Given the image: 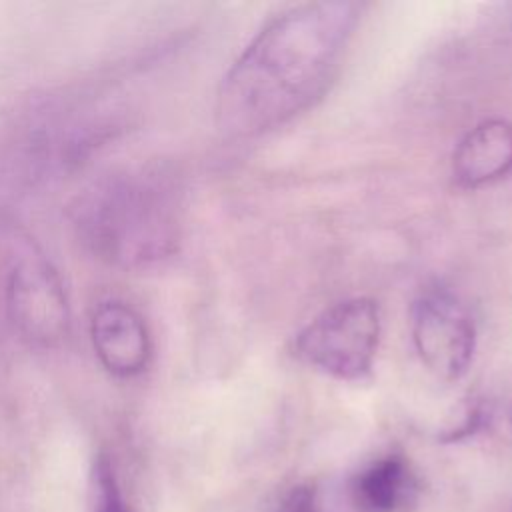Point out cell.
Listing matches in <instances>:
<instances>
[{
  "label": "cell",
  "instance_id": "obj_1",
  "mask_svg": "<svg viewBox=\"0 0 512 512\" xmlns=\"http://www.w3.org/2000/svg\"><path fill=\"white\" fill-rule=\"evenodd\" d=\"M358 18L360 4L346 0L306 2L272 18L222 78L218 128L232 138L260 136L314 106Z\"/></svg>",
  "mask_w": 512,
  "mask_h": 512
},
{
  "label": "cell",
  "instance_id": "obj_2",
  "mask_svg": "<svg viewBox=\"0 0 512 512\" xmlns=\"http://www.w3.org/2000/svg\"><path fill=\"white\" fill-rule=\"evenodd\" d=\"M180 186L164 168H134L94 182L74 206L82 244L118 268L170 258L180 242Z\"/></svg>",
  "mask_w": 512,
  "mask_h": 512
},
{
  "label": "cell",
  "instance_id": "obj_3",
  "mask_svg": "<svg viewBox=\"0 0 512 512\" xmlns=\"http://www.w3.org/2000/svg\"><path fill=\"white\" fill-rule=\"evenodd\" d=\"M4 312L26 342L54 348L70 332V300L64 282L44 252L22 242L12 254L2 288Z\"/></svg>",
  "mask_w": 512,
  "mask_h": 512
},
{
  "label": "cell",
  "instance_id": "obj_4",
  "mask_svg": "<svg viewBox=\"0 0 512 512\" xmlns=\"http://www.w3.org/2000/svg\"><path fill=\"white\" fill-rule=\"evenodd\" d=\"M378 340V304L370 298H348L304 326L294 340V352L332 378L360 380L372 370Z\"/></svg>",
  "mask_w": 512,
  "mask_h": 512
},
{
  "label": "cell",
  "instance_id": "obj_5",
  "mask_svg": "<svg viewBox=\"0 0 512 512\" xmlns=\"http://www.w3.org/2000/svg\"><path fill=\"white\" fill-rule=\"evenodd\" d=\"M412 340L420 360L434 376L458 380L474 360L476 324L458 296L444 288H432L414 300Z\"/></svg>",
  "mask_w": 512,
  "mask_h": 512
},
{
  "label": "cell",
  "instance_id": "obj_6",
  "mask_svg": "<svg viewBox=\"0 0 512 512\" xmlns=\"http://www.w3.org/2000/svg\"><path fill=\"white\" fill-rule=\"evenodd\" d=\"M88 334L100 366L116 378L140 376L152 358V338L140 312L130 304L108 298L90 314Z\"/></svg>",
  "mask_w": 512,
  "mask_h": 512
},
{
  "label": "cell",
  "instance_id": "obj_7",
  "mask_svg": "<svg viewBox=\"0 0 512 512\" xmlns=\"http://www.w3.org/2000/svg\"><path fill=\"white\" fill-rule=\"evenodd\" d=\"M420 496V480L404 454L390 452L362 466L348 484L354 512H410Z\"/></svg>",
  "mask_w": 512,
  "mask_h": 512
},
{
  "label": "cell",
  "instance_id": "obj_8",
  "mask_svg": "<svg viewBox=\"0 0 512 512\" xmlns=\"http://www.w3.org/2000/svg\"><path fill=\"white\" fill-rule=\"evenodd\" d=\"M510 170L512 124L498 118L474 126L460 140L452 156V174L466 188L494 182Z\"/></svg>",
  "mask_w": 512,
  "mask_h": 512
},
{
  "label": "cell",
  "instance_id": "obj_9",
  "mask_svg": "<svg viewBox=\"0 0 512 512\" xmlns=\"http://www.w3.org/2000/svg\"><path fill=\"white\" fill-rule=\"evenodd\" d=\"M92 492H94V512H130L118 480L114 476V468L106 456H98L92 470Z\"/></svg>",
  "mask_w": 512,
  "mask_h": 512
},
{
  "label": "cell",
  "instance_id": "obj_10",
  "mask_svg": "<svg viewBox=\"0 0 512 512\" xmlns=\"http://www.w3.org/2000/svg\"><path fill=\"white\" fill-rule=\"evenodd\" d=\"M276 512H324L318 492L310 484H298L280 500Z\"/></svg>",
  "mask_w": 512,
  "mask_h": 512
}]
</instances>
